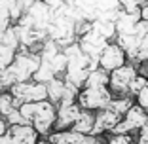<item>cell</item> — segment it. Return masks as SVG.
Here are the masks:
<instances>
[{"label":"cell","mask_w":148,"mask_h":144,"mask_svg":"<svg viewBox=\"0 0 148 144\" xmlns=\"http://www.w3.org/2000/svg\"><path fill=\"white\" fill-rule=\"evenodd\" d=\"M40 65V55L34 49H27V48H19L15 57H13L12 65L0 72V83L6 89H10L15 82H27L32 80L36 68Z\"/></svg>","instance_id":"6da1fadb"},{"label":"cell","mask_w":148,"mask_h":144,"mask_svg":"<svg viewBox=\"0 0 148 144\" xmlns=\"http://www.w3.org/2000/svg\"><path fill=\"white\" fill-rule=\"evenodd\" d=\"M23 119L31 123L38 131L40 136H48L55 129V119H57V104H53L49 99L34 100V102H23L19 104Z\"/></svg>","instance_id":"7a4b0ae2"},{"label":"cell","mask_w":148,"mask_h":144,"mask_svg":"<svg viewBox=\"0 0 148 144\" xmlns=\"http://www.w3.org/2000/svg\"><path fill=\"white\" fill-rule=\"evenodd\" d=\"M112 97H114V93L110 91L108 85H103V87H82L78 97H76V100H78V104L84 110L97 112V110L108 106Z\"/></svg>","instance_id":"3957f363"},{"label":"cell","mask_w":148,"mask_h":144,"mask_svg":"<svg viewBox=\"0 0 148 144\" xmlns=\"http://www.w3.org/2000/svg\"><path fill=\"white\" fill-rule=\"evenodd\" d=\"M10 93L17 99L19 104H23V102H34V100L48 99V87H46V83L36 82V80L15 82L12 87H10Z\"/></svg>","instance_id":"277c9868"},{"label":"cell","mask_w":148,"mask_h":144,"mask_svg":"<svg viewBox=\"0 0 148 144\" xmlns=\"http://www.w3.org/2000/svg\"><path fill=\"white\" fill-rule=\"evenodd\" d=\"M72 6L80 12L84 19L93 21L110 10H118L120 0H72Z\"/></svg>","instance_id":"5b68a950"},{"label":"cell","mask_w":148,"mask_h":144,"mask_svg":"<svg viewBox=\"0 0 148 144\" xmlns=\"http://www.w3.org/2000/svg\"><path fill=\"white\" fill-rule=\"evenodd\" d=\"M137 74H139V68H137V65H131V63H125V65L114 68L110 72V82H108L110 91L116 95H127L129 85L137 78Z\"/></svg>","instance_id":"8992f818"},{"label":"cell","mask_w":148,"mask_h":144,"mask_svg":"<svg viewBox=\"0 0 148 144\" xmlns=\"http://www.w3.org/2000/svg\"><path fill=\"white\" fill-rule=\"evenodd\" d=\"M125 63H127V53L116 40L108 42V44L105 46V49L101 51V55H99V66L105 68L106 72H112L114 68L125 65Z\"/></svg>","instance_id":"52a82bcc"},{"label":"cell","mask_w":148,"mask_h":144,"mask_svg":"<svg viewBox=\"0 0 148 144\" xmlns=\"http://www.w3.org/2000/svg\"><path fill=\"white\" fill-rule=\"evenodd\" d=\"M80 112H82V106L78 104V100H61L57 104L55 129H70Z\"/></svg>","instance_id":"ba28073f"},{"label":"cell","mask_w":148,"mask_h":144,"mask_svg":"<svg viewBox=\"0 0 148 144\" xmlns=\"http://www.w3.org/2000/svg\"><path fill=\"white\" fill-rule=\"evenodd\" d=\"M78 42H80V46H82L84 53H87V55H91V57H97V59H99L101 51L105 49V46L108 44V40L103 34H99L97 31H93L91 27H89L84 34L78 36Z\"/></svg>","instance_id":"9c48e42d"},{"label":"cell","mask_w":148,"mask_h":144,"mask_svg":"<svg viewBox=\"0 0 148 144\" xmlns=\"http://www.w3.org/2000/svg\"><path fill=\"white\" fill-rule=\"evenodd\" d=\"M123 116L120 112H116L114 108L110 106H105L95 112V127H93V133L91 135H105V133H110L112 127L116 125Z\"/></svg>","instance_id":"30bf717a"},{"label":"cell","mask_w":148,"mask_h":144,"mask_svg":"<svg viewBox=\"0 0 148 144\" xmlns=\"http://www.w3.org/2000/svg\"><path fill=\"white\" fill-rule=\"evenodd\" d=\"M27 15L32 19V25L38 27V29H44V31H48L49 23H51V15H53V10L49 8L44 0H34L29 10H27Z\"/></svg>","instance_id":"8fae6325"},{"label":"cell","mask_w":148,"mask_h":144,"mask_svg":"<svg viewBox=\"0 0 148 144\" xmlns=\"http://www.w3.org/2000/svg\"><path fill=\"white\" fill-rule=\"evenodd\" d=\"M8 135L13 139L15 144H36L40 140V135L31 123H17L8 127Z\"/></svg>","instance_id":"7c38bea8"},{"label":"cell","mask_w":148,"mask_h":144,"mask_svg":"<svg viewBox=\"0 0 148 144\" xmlns=\"http://www.w3.org/2000/svg\"><path fill=\"white\" fill-rule=\"evenodd\" d=\"M93 127H95V112L93 110H84L80 112V116L76 118V121L72 123V131L80 133V135H91Z\"/></svg>","instance_id":"4fadbf2b"},{"label":"cell","mask_w":148,"mask_h":144,"mask_svg":"<svg viewBox=\"0 0 148 144\" xmlns=\"http://www.w3.org/2000/svg\"><path fill=\"white\" fill-rule=\"evenodd\" d=\"M123 119H125L127 123H129L135 131H139L140 127L144 125V123L148 121V112L143 108L140 104H137V102H133V104L129 106V110H127L125 114H123Z\"/></svg>","instance_id":"5bb4252c"},{"label":"cell","mask_w":148,"mask_h":144,"mask_svg":"<svg viewBox=\"0 0 148 144\" xmlns=\"http://www.w3.org/2000/svg\"><path fill=\"white\" fill-rule=\"evenodd\" d=\"M108 82H110V72L97 66V68H93L87 74L86 82H84V87H103V85H108Z\"/></svg>","instance_id":"9a60e30c"},{"label":"cell","mask_w":148,"mask_h":144,"mask_svg":"<svg viewBox=\"0 0 148 144\" xmlns=\"http://www.w3.org/2000/svg\"><path fill=\"white\" fill-rule=\"evenodd\" d=\"M46 87H48V99L53 104H59V100L63 99V93H65V78L55 76L53 80H49L46 83Z\"/></svg>","instance_id":"2e32d148"},{"label":"cell","mask_w":148,"mask_h":144,"mask_svg":"<svg viewBox=\"0 0 148 144\" xmlns=\"http://www.w3.org/2000/svg\"><path fill=\"white\" fill-rule=\"evenodd\" d=\"M15 108H19L17 99L10 93V89L8 91L4 89V91L0 93V116H2V118H8V114L13 112Z\"/></svg>","instance_id":"e0dca14e"},{"label":"cell","mask_w":148,"mask_h":144,"mask_svg":"<svg viewBox=\"0 0 148 144\" xmlns=\"http://www.w3.org/2000/svg\"><path fill=\"white\" fill-rule=\"evenodd\" d=\"M55 76H57V74L53 72L51 65H49L48 61H42V59H40V65H38V68H36L34 76H32V80H36V82H42V83H48L49 80H53Z\"/></svg>","instance_id":"ac0fdd59"},{"label":"cell","mask_w":148,"mask_h":144,"mask_svg":"<svg viewBox=\"0 0 148 144\" xmlns=\"http://www.w3.org/2000/svg\"><path fill=\"white\" fill-rule=\"evenodd\" d=\"M49 65H51V68H53V72H55L57 76H63L65 74V70H66V66H69V57L65 55V51H59V53H55V55L49 59Z\"/></svg>","instance_id":"d6986e66"},{"label":"cell","mask_w":148,"mask_h":144,"mask_svg":"<svg viewBox=\"0 0 148 144\" xmlns=\"http://www.w3.org/2000/svg\"><path fill=\"white\" fill-rule=\"evenodd\" d=\"M133 102H135V100H133V97H131V95H120V97H112V100L108 102V106L123 116V114L129 110V106L133 104Z\"/></svg>","instance_id":"ffe728a7"},{"label":"cell","mask_w":148,"mask_h":144,"mask_svg":"<svg viewBox=\"0 0 148 144\" xmlns=\"http://www.w3.org/2000/svg\"><path fill=\"white\" fill-rule=\"evenodd\" d=\"M15 53H17V49H13V48H10V46L0 42V72H4V70L12 65Z\"/></svg>","instance_id":"44dd1931"},{"label":"cell","mask_w":148,"mask_h":144,"mask_svg":"<svg viewBox=\"0 0 148 144\" xmlns=\"http://www.w3.org/2000/svg\"><path fill=\"white\" fill-rule=\"evenodd\" d=\"M148 83V76H144V74H137V78L133 80V82H131V85H129V91H127V95H131L133 97V99H135V95L137 93L140 91V89L144 87V85H146Z\"/></svg>","instance_id":"7402d4cb"},{"label":"cell","mask_w":148,"mask_h":144,"mask_svg":"<svg viewBox=\"0 0 148 144\" xmlns=\"http://www.w3.org/2000/svg\"><path fill=\"white\" fill-rule=\"evenodd\" d=\"M110 133H112V135H129V133H135V129H133V127L122 118L116 125L112 127V131H110Z\"/></svg>","instance_id":"603a6c76"},{"label":"cell","mask_w":148,"mask_h":144,"mask_svg":"<svg viewBox=\"0 0 148 144\" xmlns=\"http://www.w3.org/2000/svg\"><path fill=\"white\" fill-rule=\"evenodd\" d=\"M133 135H112L106 139V144H133Z\"/></svg>","instance_id":"cb8c5ba5"},{"label":"cell","mask_w":148,"mask_h":144,"mask_svg":"<svg viewBox=\"0 0 148 144\" xmlns=\"http://www.w3.org/2000/svg\"><path fill=\"white\" fill-rule=\"evenodd\" d=\"M135 99H137V104H140V106H143V108L148 112V83L135 95Z\"/></svg>","instance_id":"d4e9b609"},{"label":"cell","mask_w":148,"mask_h":144,"mask_svg":"<svg viewBox=\"0 0 148 144\" xmlns=\"http://www.w3.org/2000/svg\"><path fill=\"white\" fill-rule=\"evenodd\" d=\"M6 121H8V125H17V123H27L25 119H23L21 112H19V108H15L13 112L8 114V118H6Z\"/></svg>","instance_id":"484cf974"},{"label":"cell","mask_w":148,"mask_h":144,"mask_svg":"<svg viewBox=\"0 0 148 144\" xmlns=\"http://www.w3.org/2000/svg\"><path fill=\"white\" fill-rule=\"evenodd\" d=\"M10 25H12L10 13H8V10H6V8H2V10H0V34H2Z\"/></svg>","instance_id":"4316f807"},{"label":"cell","mask_w":148,"mask_h":144,"mask_svg":"<svg viewBox=\"0 0 148 144\" xmlns=\"http://www.w3.org/2000/svg\"><path fill=\"white\" fill-rule=\"evenodd\" d=\"M139 139H140V140H144V142L148 144V121L139 129Z\"/></svg>","instance_id":"83f0119b"},{"label":"cell","mask_w":148,"mask_h":144,"mask_svg":"<svg viewBox=\"0 0 148 144\" xmlns=\"http://www.w3.org/2000/svg\"><path fill=\"white\" fill-rule=\"evenodd\" d=\"M8 121H6V118H2V116H0V136L2 135H6V133H8Z\"/></svg>","instance_id":"f1b7e54d"},{"label":"cell","mask_w":148,"mask_h":144,"mask_svg":"<svg viewBox=\"0 0 148 144\" xmlns=\"http://www.w3.org/2000/svg\"><path fill=\"white\" fill-rule=\"evenodd\" d=\"M44 2H46V4H48L51 10H55V8H59V6H61L65 0H44Z\"/></svg>","instance_id":"f546056e"},{"label":"cell","mask_w":148,"mask_h":144,"mask_svg":"<svg viewBox=\"0 0 148 144\" xmlns=\"http://www.w3.org/2000/svg\"><path fill=\"white\" fill-rule=\"evenodd\" d=\"M140 19L148 21V2L146 4H140Z\"/></svg>","instance_id":"4dcf8cb0"},{"label":"cell","mask_w":148,"mask_h":144,"mask_svg":"<svg viewBox=\"0 0 148 144\" xmlns=\"http://www.w3.org/2000/svg\"><path fill=\"white\" fill-rule=\"evenodd\" d=\"M0 144H15V142H13V139L8 135V133H6V135L0 136Z\"/></svg>","instance_id":"1f68e13d"},{"label":"cell","mask_w":148,"mask_h":144,"mask_svg":"<svg viewBox=\"0 0 148 144\" xmlns=\"http://www.w3.org/2000/svg\"><path fill=\"white\" fill-rule=\"evenodd\" d=\"M36 144H53V142H51V140H49V139H46V140H38V142H36Z\"/></svg>","instance_id":"d6a6232c"},{"label":"cell","mask_w":148,"mask_h":144,"mask_svg":"<svg viewBox=\"0 0 148 144\" xmlns=\"http://www.w3.org/2000/svg\"><path fill=\"white\" fill-rule=\"evenodd\" d=\"M6 2H8V0H0V10L6 8Z\"/></svg>","instance_id":"836d02e7"},{"label":"cell","mask_w":148,"mask_h":144,"mask_svg":"<svg viewBox=\"0 0 148 144\" xmlns=\"http://www.w3.org/2000/svg\"><path fill=\"white\" fill-rule=\"evenodd\" d=\"M133 144H146V142H144V140H140V139H137V140H135Z\"/></svg>","instance_id":"e575fe53"},{"label":"cell","mask_w":148,"mask_h":144,"mask_svg":"<svg viewBox=\"0 0 148 144\" xmlns=\"http://www.w3.org/2000/svg\"><path fill=\"white\" fill-rule=\"evenodd\" d=\"M4 89H6V87H4V85H2V83H0V93H2V91H4Z\"/></svg>","instance_id":"d590c367"},{"label":"cell","mask_w":148,"mask_h":144,"mask_svg":"<svg viewBox=\"0 0 148 144\" xmlns=\"http://www.w3.org/2000/svg\"><path fill=\"white\" fill-rule=\"evenodd\" d=\"M146 2H148V0H140V4H146Z\"/></svg>","instance_id":"8d00e7d4"}]
</instances>
